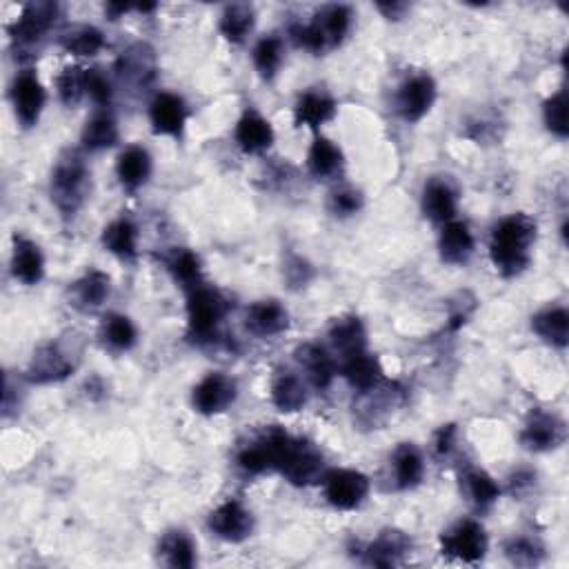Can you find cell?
Wrapping results in <instances>:
<instances>
[{
    "label": "cell",
    "mask_w": 569,
    "mask_h": 569,
    "mask_svg": "<svg viewBox=\"0 0 569 569\" xmlns=\"http://www.w3.org/2000/svg\"><path fill=\"white\" fill-rule=\"evenodd\" d=\"M474 234L469 227L461 221H449L443 225L441 238H438V249H441V258L447 265H463L474 254Z\"/></svg>",
    "instance_id": "24"
},
{
    "label": "cell",
    "mask_w": 569,
    "mask_h": 569,
    "mask_svg": "<svg viewBox=\"0 0 569 569\" xmlns=\"http://www.w3.org/2000/svg\"><path fill=\"white\" fill-rule=\"evenodd\" d=\"M61 45L74 56H96L105 47V36L98 27L78 25L61 36Z\"/></svg>",
    "instance_id": "38"
},
{
    "label": "cell",
    "mask_w": 569,
    "mask_h": 569,
    "mask_svg": "<svg viewBox=\"0 0 569 569\" xmlns=\"http://www.w3.org/2000/svg\"><path fill=\"white\" fill-rule=\"evenodd\" d=\"M565 438H567V427L563 423V418H558L556 414L536 412L523 427L521 445L527 449V452L541 454L558 449L565 443Z\"/></svg>",
    "instance_id": "13"
},
{
    "label": "cell",
    "mask_w": 569,
    "mask_h": 569,
    "mask_svg": "<svg viewBox=\"0 0 569 569\" xmlns=\"http://www.w3.org/2000/svg\"><path fill=\"white\" fill-rule=\"evenodd\" d=\"M352 18V9L347 5H325L321 12H316L312 25L321 32L327 49H334L347 38Z\"/></svg>",
    "instance_id": "25"
},
{
    "label": "cell",
    "mask_w": 569,
    "mask_h": 569,
    "mask_svg": "<svg viewBox=\"0 0 569 569\" xmlns=\"http://www.w3.org/2000/svg\"><path fill=\"white\" fill-rule=\"evenodd\" d=\"M409 538L398 529H385L374 543L365 547V563L374 567H394L409 554Z\"/></svg>",
    "instance_id": "23"
},
{
    "label": "cell",
    "mask_w": 569,
    "mask_h": 569,
    "mask_svg": "<svg viewBox=\"0 0 569 569\" xmlns=\"http://www.w3.org/2000/svg\"><path fill=\"white\" fill-rule=\"evenodd\" d=\"M254 25H256L254 7L247 3H234V5L225 7V12L221 14V23H218V29H221V34L227 38L229 43L241 45L245 43V38L252 34Z\"/></svg>",
    "instance_id": "35"
},
{
    "label": "cell",
    "mask_w": 569,
    "mask_h": 569,
    "mask_svg": "<svg viewBox=\"0 0 569 569\" xmlns=\"http://www.w3.org/2000/svg\"><path fill=\"white\" fill-rule=\"evenodd\" d=\"M532 329L547 345L565 349L569 343V314L565 307H547L532 316Z\"/></svg>",
    "instance_id": "31"
},
{
    "label": "cell",
    "mask_w": 569,
    "mask_h": 569,
    "mask_svg": "<svg viewBox=\"0 0 569 569\" xmlns=\"http://www.w3.org/2000/svg\"><path fill=\"white\" fill-rule=\"evenodd\" d=\"M229 303L227 298L216 292L212 287H205L203 283L189 289L187 296V327L189 336L198 343L212 341L218 332V325L223 323V318L227 316Z\"/></svg>",
    "instance_id": "2"
},
{
    "label": "cell",
    "mask_w": 569,
    "mask_h": 569,
    "mask_svg": "<svg viewBox=\"0 0 569 569\" xmlns=\"http://www.w3.org/2000/svg\"><path fill=\"white\" fill-rule=\"evenodd\" d=\"M456 425H443L441 429H438L436 436H434V449H436V454L438 456H447L449 452H452L454 445H456Z\"/></svg>",
    "instance_id": "48"
},
{
    "label": "cell",
    "mask_w": 569,
    "mask_h": 569,
    "mask_svg": "<svg viewBox=\"0 0 569 569\" xmlns=\"http://www.w3.org/2000/svg\"><path fill=\"white\" fill-rule=\"evenodd\" d=\"M376 9L378 12H383L389 21H398V18L407 12V5L405 3H378Z\"/></svg>",
    "instance_id": "49"
},
{
    "label": "cell",
    "mask_w": 569,
    "mask_h": 569,
    "mask_svg": "<svg viewBox=\"0 0 569 569\" xmlns=\"http://www.w3.org/2000/svg\"><path fill=\"white\" fill-rule=\"evenodd\" d=\"M118 69H121V74H125L127 78L138 76V81H143V76L154 69L152 52H147L145 45H136L134 49H129L127 54H123Z\"/></svg>",
    "instance_id": "44"
},
{
    "label": "cell",
    "mask_w": 569,
    "mask_h": 569,
    "mask_svg": "<svg viewBox=\"0 0 569 569\" xmlns=\"http://www.w3.org/2000/svg\"><path fill=\"white\" fill-rule=\"evenodd\" d=\"M89 181V169L81 156L69 154L58 161L52 174V198L58 209L65 214H74L85 201Z\"/></svg>",
    "instance_id": "4"
},
{
    "label": "cell",
    "mask_w": 569,
    "mask_h": 569,
    "mask_svg": "<svg viewBox=\"0 0 569 569\" xmlns=\"http://www.w3.org/2000/svg\"><path fill=\"white\" fill-rule=\"evenodd\" d=\"M505 556L514 565H536L543 556V547L538 545L532 538H512L505 545Z\"/></svg>",
    "instance_id": "45"
},
{
    "label": "cell",
    "mask_w": 569,
    "mask_h": 569,
    "mask_svg": "<svg viewBox=\"0 0 569 569\" xmlns=\"http://www.w3.org/2000/svg\"><path fill=\"white\" fill-rule=\"evenodd\" d=\"M234 138L245 154H263L274 145L276 134L272 123H269L263 114H258L256 109H247V112L238 118Z\"/></svg>",
    "instance_id": "16"
},
{
    "label": "cell",
    "mask_w": 569,
    "mask_h": 569,
    "mask_svg": "<svg viewBox=\"0 0 569 569\" xmlns=\"http://www.w3.org/2000/svg\"><path fill=\"white\" fill-rule=\"evenodd\" d=\"M438 96V87L429 74H416L401 85L396 94L398 116L405 123H418L429 114Z\"/></svg>",
    "instance_id": "8"
},
{
    "label": "cell",
    "mask_w": 569,
    "mask_h": 569,
    "mask_svg": "<svg viewBox=\"0 0 569 569\" xmlns=\"http://www.w3.org/2000/svg\"><path fill=\"white\" fill-rule=\"evenodd\" d=\"M129 9H132L129 5H114V3H112V5L105 7V12H107L109 18H112V21H118V18H121L123 14H127Z\"/></svg>",
    "instance_id": "50"
},
{
    "label": "cell",
    "mask_w": 569,
    "mask_h": 569,
    "mask_svg": "<svg viewBox=\"0 0 569 569\" xmlns=\"http://www.w3.org/2000/svg\"><path fill=\"white\" fill-rule=\"evenodd\" d=\"M236 396H238V387L232 378L221 372H212L194 387L192 405L198 414L214 416L227 412V409L234 405Z\"/></svg>",
    "instance_id": "11"
},
{
    "label": "cell",
    "mask_w": 569,
    "mask_h": 569,
    "mask_svg": "<svg viewBox=\"0 0 569 569\" xmlns=\"http://www.w3.org/2000/svg\"><path fill=\"white\" fill-rule=\"evenodd\" d=\"M252 61L256 72L261 74L265 81H274L278 69L283 65V43L276 36H265L254 45Z\"/></svg>",
    "instance_id": "39"
},
{
    "label": "cell",
    "mask_w": 569,
    "mask_h": 569,
    "mask_svg": "<svg viewBox=\"0 0 569 569\" xmlns=\"http://www.w3.org/2000/svg\"><path fill=\"white\" fill-rule=\"evenodd\" d=\"M109 292H112V281H109V276L101 272V269H89L87 274H83L72 285V294L76 301L74 305L83 309L101 307L109 298Z\"/></svg>",
    "instance_id": "33"
},
{
    "label": "cell",
    "mask_w": 569,
    "mask_h": 569,
    "mask_svg": "<svg viewBox=\"0 0 569 569\" xmlns=\"http://www.w3.org/2000/svg\"><path fill=\"white\" fill-rule=\"evenodd\" d=\"M363 207V196L361 192H356V189H338V192L332 194L329 198V212L334 216H354L356 212H361Z\"/></svg>",
    "instance_id": "47"
},
{
    "label": "cell",
    "mask_w": 569,
    "mask_h": 569,
    "mask_svg": "<svg viewBox=\"0 0 569 569\" xmlns=\"http://www.w3.org/2000/svg\"><path fill=\"white\" fill-rule=\"evenodd\" d=\"M101 336L114 352H129L138 341L136 325L125 314H107L101 325Z\"/></svg>",
    "instance_id": "37"
},
{
    "label": "cell",
    "mask_w": 569,
    "mask_h": 569,
    "mask_svg": "<svg viewBox=\"0 0 569 569\" xmlns=\"http://www.w3.org/2000/svg\"><path fill=\"white\" fill-rule=\"evenodd\" d=\"M329 343L343 358L365 352L367 347V332L365 325L358 316H343L336 318L329 327Z\"/></svg>",
    "instance_id": "26"
},
{
    "label": "cell",
    "mask_w": 569,
    "mask_h": 569,
    "mask_svg": "<svg viewBox=\"0 0 569 569\" xmlns=\"http://www.w3.org/2000/svg\"><path fill=\"white\" fill-rule=\"evenodd\" d=\"M187 105L178 94L161 92L149 103V123H152L154 134L183 138L187 125Z\"/></svg>",
    "instance_id": "14"
},
{
    "label": "cell",
    "mask_w": 569,
    "mask_h": 569,
    "mask_svg": "<svg viewBox=\"0 0 569 569\" xmlns=\"http://www.w3.org/2000/svg\"><path fill=\"white\" fill-rule=\"evenodd\" d=\"M296 361L303 365L309 383H312L316 389H321V392L323 389H329V385L334 383V378L338 374L334 358L329 356L325 347L316 343H307L303 347H298Z\"/></svg>",
    "instance_id": "21"
},
{
    "label": "cell",
    "mask_w": 569,
    "mask_h": 569,
    "mask_svg": "<svg viewBox=\"0 0 569 569\" xmlns=\"http://www.w3.org/2000/svg\"><path fill=\"white\" fill-rule=\"evenodd\" d=\"M536 221L527 214H512L492 229L489 258L496 272L505 278L523 274L532 263V245L536 241Z\"/></svg>",
    "instance_id": "1"
},
{
    "label": "cell",
    "mask_w": 569,
    "mask_h": 569,
    "mask_svg": "<svg viewBox=\"0 0 569 569\" xmlns=\"http://www.w3.org/2000/svg\"><path fill=\"white\" fill-rule=\"evenodd\" d=\"M336 101L332 96H327L323 92H305L298 96L296 107H294V123L296 127H307L318 132L323 125L329 121H334L336 116Z\"/></svg>",
    "instance_id": "20"
},
{
    "label": "cell",
    "mask_w": 569,
    "mask_h": 569,
    "mask_svg": "<svg viewBox=\"0 0 569 569\" xmlns=\"http://www.w3.org/2000/svg\"><path fill=\"white\" fill-rule=\"evenodd\" d=\"M152 167L154 163L147 149L132 145V147L123 149L121 156H118L116 176L127 192H136V189H141L149 181V176H152Z\"/></svg>",
    "instance_id": "22"
},
{
    "label": "cell",
    "mask_w": 569,
    "mask_h": 569,
    "mask_svg": "<svg viewBox=\"0 0 569 569\" xmlns=\"http://www.w3.org/2000/svg\"><path fill=\"white\" fill-rule=\"evenodd\" d=\"M169 272L176 278V283H181L187 289H194L201 285L203 269H201V258H198L192 249H176L169 258Z\"/></svg>",
    "instance_id": "41"
},
{
    "label": "cell",
    "mask_w": 569,
    "mask_h": 569,
    "mask_svg": "<svg viewBox=\"0 0 569 569\" xmlns=\"http://www.w3.org/2000/svg\"><path fill=\"white\" fill-rule=\"evenodd\" d=\"M543 121L549 132L558 138H567L569 125H567V96L565 89L556 92L543 103Z\"/></svg>",
    "instance_id": "43"
},
{
    "label": "cell",
    "mask_w": 569,
    "mask_h": 569,
    "mask_svg": "<svg viewBox=\"0 0 569 569\" xmlns=\"http://www.w3.org/2000/svg\"><path fill=\"white\" fill-rule=\"evenodd\" d=\"M392 463L398 489H414L421 485L425 476V461L423 454L418 452V447H414L412 443L398 445Z\"/></svg>",
    "instance_id": "32"
},
{
    "label": "cell",
    "mask_w": 569,
    "mask_h": 569,
    "mask_svg": "<svg viewBox=\"0 0 569 569\" xmlns=\"http://www.w3.org/2000/svg\"><path fill=\"white\" fill-rule=\"evenodd\" d=\"M321 481L327 503L341 509V512L361 507L369 496V478L363 472H356V469H329Z\"/></svg>",
    "instance_id": "6"
},
{
    "label": "cell",
    "mask_w": 569,
    "mask_h": 569,
    "mask_svg": "<svg viewBox=\"0 0 569 569\" xmlns=\"http://www.w3.org/2000/svg\"><path fill=\"white\" fill-rule=\"evenodd\" d=\"M276 472L294 487H307L323 478V454L305 438L287 436Z\"/></svg>",
    "instance_id": "3"
},
{
    "label": "cell",
    "mask_w": 569,
    "mask_h": 569,
    "mask_svg": "<svg viewBox=\"0 0 569 569\" xmlns=\"http://www.w3.org/2000/svg\"><path fill=\"white\" fill-rule=\"evenodd\" d=\"M343 167V152L336 143L325 136H318L307 152V169L316 181H329Z\"/></svg>",
    "instance_id": "27"
},
{
    "label": "cell",
    "mask_w": 569,
    "mask_h": 569,
    "mask_svg": "<svg viewBox=\"0 0 569 569\" xmlns=\"http://www.w3.org/2000/svg\"><path fill=\"white\" fill-rule=\"evenodd\" d=\"M85 92L98 107H109L114 96L112 83L107 81L101 69H85Z\"/></svg>",
    "instance_id": "46"
},
{
    "label": "cell",
    "mask_w": 569,
    "mask_h": 569,
    "mask_svg": "<svg viewBox=\"0 0 569 569\" xmlns=\"http://www.w3.org/2000/svg\"><path fill=\"white\" fill-rule=\"evenodd\" d=\"M458 198L445 181H429L423 192V212L434 223H449L456 218Z\"/></svg>",
    "instance_id": "28"
},
{
    "label": "cell",
    "mask_w": 569,
    "mask_h": 569,
    "mask_svg": "<svg viewBox=\"0 0 569 569\" xmlns=\"http://www.w3.org/2000/svg\"><path fill=\"white\" fill-rule=\"evenodd\" d=\"M158 552H161L163 561L169 567L176 569H192L196 565V545L192 541V536L181 532V529H174V532H167L161 538V545H158Z\"/></svg>",
    "instance_id": "36"
},
{
    "label": "cell",
    "mask_w": 569,
    "mask_h": 569,
    "mask_svg": "<svg viewBox=\"0 0 569 569\" xmlns=\"http://www.w3.org/2000/svg\"><path fill=\"white\" fill-rule=\"evenodd\" d=\"M465 487L467 496L472 498V503L478 509L492 507L498 501V496H501V487H498V483L485 469H469L465 474Z\"/></svg>",
    "instance_id": "40"
},
{
    "label": "cell",
    "mask_w": 569,
    "mask_h": 569,
    "mask_svg": "<svg viewBox=\"0 0 569 569\" xmlns=\"http://www.w3.org/2000/svg\"><path fill=\"white\" fill-rule=\"evenodd\" d=\"M207 527L221 541L243 543L254 532V516L241 501H227L209 514Z\"/></svg>",
    "instance_id": "10"
},
{
    "label": "cell",
    "mask_w": 569,
    "mask_h": 569,
    "mask_svg": "<svg viewBox=\"0 0 569 569\" xmlns=\"http://www.w3.org/2000/svg\"><path fill=\"white\" fill-rule=\"evenodd\" d=\"M272 403L283 414L301 412L307 403L305 383L292 372H278L272 381Z\"/></svg>",
    "instance_id": "29"
},
{
    "label": "cell",
    "mask_w": 569,
    "mask_h": 569,
    "mask_svg": "<svg viewBox=\"0 0 569 569\" xmlns=\"http://www.w3.org/2000/svg\"><path fill=\"white\" fill-rule=\"evenodd\" d=\"M487 534L485 527L472 521V518H465V521H458L452 529L441 536V552L447 558H454V561L469 563L474 565L478 561H483L487 554Z\"/></svg>",
    "instance_id": "5"
},
{
    "label": "cell",
    "mask_w": 569,
    "mask_h": 569,
    "mask_svg": "<svg viewBox=\"0 0 569 569\" xmlns=\"http://www.w3.org/2000/svg\"><path fill=\"white\" fill-rule=\"evenodd\" d=\"M287 436L289 434L285 429H281L278 425L265 429L254 443H249L247 447L241 449V454H238V467L252 476L276 472L278 456H281V449L287 441Z\"/></svg>",
    "instance_id": "7"
},
{
    "label": "cell",
    "mask_w": 569,
    "mask_h": 569,
    "mask_svg": "<svg viewBox=\"0 0 569 569\" xmlns=\"http://www.w3.org/2000/svg\"><path fill=\"white\" fill-rule=\"evenodd\" d=\"M58 16L56 3H29L18 21L9 27V36L18 47H34L52 29Z\"/></svg>",
    "instance_id": "12"
},
{
    "label": "cell",
    "mask_w": 569,
    "mask_h": 569,
    "mask_svg": "<svg viewBox=\"0 0 569 569\" xmlns=\"http://www.w3.org/2000/svg\"><path fill=\"white\" fill-rule=\"evenodd\" d=\"M287 327H289L287 309L278 301H274V298H269V301H258L247 307L245 329L252 336L272 338L283 334Z\"/></svg>",
    "instance_id": "17"
},
{
    "label": "cell",
    "mask_w": 569,
    "mask_h": 569,
    "mask_svg": "<svg viewBox=\"0 0 569 569\" xmlns=\"http://www.w3.org/2000/svg\"><path fill=\"white\" fill-rule=\"evenodd\" d=\"M74 365L67 361V356L56 345H43L34 354L32 363L27 367V381L36 385H49L61 383L65 378L72 376Z\"/></svg>",
    "instance_id": "18"
},
{
    "label": "cell",
    "mask_w": 569,
    "mask_h": 569,
    "mask_svg": "<svg viewBox=\"0 0 569 569\" xmlns=\"http://www.w3.org/2000/svg\"><path fill=\"white\" fill-rule=\"evenodd\" d=\"M101 243L121 261H134L138 254V227L129 218H118L103 229Z\"/></svg>",
    "instance_id": "30"
},
{
    "label": "cell",
    "mask_w": 569,
    "mask_h": 569,
    "mask_svg": "<svg viewBox=\"0 0 569 569\" xmlns=\"http://www.w3.org/2000/svg\"><path fill=\"white\" fill-rule=\"evenodd\" d=\"M12 103H14L16 121L25 129L34 127L38 121H41V114L47 103V92L34 69H25V72L16 76V81L12 85Z\"/></svg>",
    "instance_id": "9"
},
{
    "label": "cell",
    "mask_w": 569,
    "mask_h": 569,
    "mask_svg": "<svg viewBox=\"0 0 569 569\" xmlns=\"http://www.w3.org/2000/svg\"><path fill=\"white\" fill-rule=\"evenodd\" d=\"M12 274L23 285H38L45 276V258L41 247L25 236H14Z\"/></svg>",
    "instance_id": "19"
},
{
    "label": "cell",
    "mask_w": 569,
    "mask_h": 569,
    "mask_svg": "<svg viewBox=\"0 0 569 569\" xmlns=\"http://www.w3.org/2000/svg\"><path fill=\"white\" fill-rule=\"evenodd\" d=\"M56 94L65 107H76L83 101L85 92V69L81 67H65L56 78Z\"/></svg>",
    "instance_id": "42"
},
{
    "label": "cell",
    "mask_w": 569,
    "mask_h": 569,
    "mask_svg": "<svg viewBox=\"0 0 569 569\" xmlns=\"http://www.w3.org/2000/svg\"><path fill=\"white\" fill-rule=\"evenodd\" d=\"M341 374L358 394H372L385 383L381 361H378L374 354H369L367 349L365 352L343 358Z\"/></svg>",
    "instance_id": "15"
},
{
    "label": "cell",
    "mask_w": 569,
    "mask_h": 569,
    "mask_svg": "<svg viewBox=\"0 0 569 569\" xmlns=\"http://www.w3.org/2000/svg\"><path fill=\"white\" fill-rule=\"evenodd\" d=\"M118 123L116 118L109 112H96L83 127L81 143L89 152H101V149H109L118 143Z\"/></svg>",
    "instance_id": "34"
}]
</instances>
